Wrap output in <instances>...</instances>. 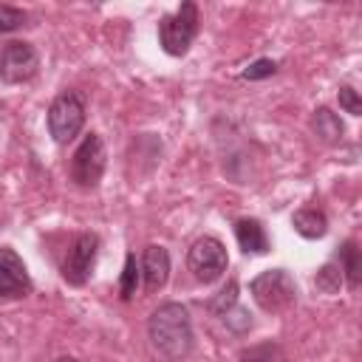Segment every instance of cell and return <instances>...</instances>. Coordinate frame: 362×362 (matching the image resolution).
Returning <instances> with one entry per match:
<instances>
[{"label": "cell", "mask_w": 362, "mask_h": 362, "mask_svg": "<svg viewBox=\"0 0 362 362\" xmlns=\"http://www.w3.org/2000/svg\"><path fill=\"white\" fill-rule=\"evenodd\" d=\"M139 269H141V277H144L147 291L164 288L167 280H170V252H167L164 246H156V243L147 246L144 255H141Z\"/></svg>", "instance_id": "30bf717a"}, {"label": "cell", "mask_w": 362, "mask_h": 362, "mask_svg": "<svg viewBox=\"0 0 362 362\" xmlns=\"http://www.w3.org/2000/svg\"><path fill=\"white\" fill-rule=\"evenodd\" d=\"M198 34V6L192 0L181 3L173 14L158 20V42L170 57H184Z\"/></svg>", "instance_id": "7a4b0ae2"}, {"label": "cell", "mask_w": 362, "mask_h": 362, "mask_svg": "<svg viewBox=\"0 0 362 362\" xmlns=\"http://www.w3.org/2000/svg\"><path fill=\"white\" fill-rule=\"evenodd\" d=\"M139 280H141V269H139V263H136V255L127 252V255H124L122 274H119V294H122V300H133V297H136Z\"/></svg>", "instance_id": "9a60e30c"}, {"label": "cell", "mask_w": 362, "mask_h": 362, "mask_svg": "<svg viewBox=\"0 0 362 362\" xmlns=\"http://www.w3.org/2000/svg\"><path fill=\"white\" fill-rule=\"evenodd\" d=\"M291 226L297 235L314 240V238H322L328 232V218L322 209H314V206H303L291 215Z\"/></svg>", "instance_id": "4fadbf2b"}, {"label": "cell", "mask_w": 362, "mask_h": 362, "mask_svg": "<svg viewBox=\"0 0 362 362\" xmlns=\"http://www.w3.org/2000/svg\"><path fill=\"white\" fill-rule=\"evenodd\" d=\"M96 255H99V235L96 232H79L62 260V277L71 286H85L88 277L93 274L96 266Z\"/></svg>", "instance_id": "52a82bcc"}, {"label": "cell", "mask_w": 362, "mask_h": 362, "mask_svg": "<svg viewBox=\"0 0 362 362\" xmlns=\"http://www.w3.org/2000/svg\"><path fill=\"white\" fill-rule=\"evenodd\" d=\"M240 362H286V354L280 351V345L263 342V345H255V348L243 351L240 354Z\"/></svg>", "instance_id": "e0dca14e"}, {"label": "cell", "mask_w": 362, "mask_h": 362, "mask_svg": "<svg viewBox=\"0 0 362 362\" xmlns=\"http://www.w3.org/2000/svg\"><path fill=\"white\" fill-rule=\"evenodd\" d=\"M235 238L246 255H266L269 252V238H266V229L257 218H238L235 221Z\"/></svg>", "instance_id": "8fae6325"}, {"label": "cell", "mask_w": 362, "mask_h": 362, "mask_svg": "<svg viewBox=\"0 0 362 362\" xmlns=\"http://www.w3.org/2000/svg\"><path fill=\"white\" fill-rule=\"evenodd\" d=\"M85 124V99L76 90H62L48 105V133L57 144H68Z\"/></svg>", "instance_id": "277c9868"}, {"label": "cell", "mask_w": 362, "mask_h": 362, "mask_svg": "<svg viewBox=\"0 0 362 362\" xmlns=\"http://www.w3.org/2000/svg\"><path fill=\"white\" fill-rule=\"evenodd\" d=\"M337 99H339V107L345 113H351V116H359L362 113V99H359V93L351 85H342L339 93H337Z\"/></svg>", "instance_id": "44dd1931"}, {"label": "cell", "mask_w": 362, "mask_h": 362, "mask_svg": "<svg viewBox=\"0 0 362 362\" xmlns=\"http://www.w3.org/2000/svg\"><path fill=\"white\" fill-rule=\"evenodd\" d=\"M105 164H107V153H105V141L99 133H88L79 147L74 150L71 156V181L76 187H85V189H93L99 181H102V173H105Z\"/></svg>", "instance_id": "5b68a950"}, {"label": "cell", "mask_w": 362, "mask_h": 362, "mask_svg": "<svg viewBox=\"0 0 362 362\" xmlns=\"http://www.w3.org/2000/svg\"><path fill=\"white\" fill-rule=\"evenodd\" d=\"M311 130H314V136L320 141L339 144L342 141V133H345V124H342V119L331 107H317L314 116H311Z\"/></svg>", "instance_id": "7c38bea8"}, {"label": "cell", "mask_w": 362, "mask_h": 362, "mask_svg": "<svg viewBox=\"0 0 362 362\" xmlns=\"http://www.w3.org/2000/svg\"><path fill=\"white\" fill-rule=\"evenodd\" d=\"M277 71V62L274 59H255L252 65H246L243 71H240V76L243 79H266V76H272Z\"/></svg>", "instance_id": "ffe728a7"}, {"label": "cell", "mask_w": 362, "mask_h": 362, "mask_svg": "<svg viewBox=\"0 0 362 362\" xmlns=\"http://www.w3.org/2000/svg\"><path fill=\"white\" fill-rule=\"evenodd\" d=\"M249 294L263 311L277 314V311H286L288 305H294L297 286H294V277L286 269H266L263 274H257L249 283Z\"/></svg>", "instance_id": "3957f363"}, {"label": "cell", "mask_w": 362, "mask_h": 362, "mask_svg": "<svg viewBox=\"0 0 362 362\" xmlns=\"http://www.w3.org/2000/svg\"><path fill=\"white\" fill-rule=\"evenodd\" d=\"M235 305H238V283L229 280V286L218 291V297L209 303V308H212L215 317H223V314H226L229 308H235Z\"/></svg>", "instance_id": "ac0fdd59"}, {"label": "cell", "mask_w": 362, "mask_h": 362, "mask_svg": "<svg viewBox=\"0 0 362 362\" xmlns=\"http://www.w3.org/2000/svg\"><path fill=\"white\" fill-rule=\"evenodd\" d=\"M337 266H339L342 280L348 283V288H359L362 269H359V249H356V240H345V243H342L339 257H337Z\"/></svg>", "instance_id": "5bb4252c"}, {"label": "cell", "mask_w": 362, "mask_h": 362, "mask_svg": "<svg viewBox=\"0 0 362 362\" xmlns=\"http://www.w3.org/2000/svg\"><path fill=\"white\" fill-rule=\"evenodd\" d=\"M37 71H40V54L31 42L14 40V42L3 45V51H0V82L20 85V82H28Z\"/></svg>", "instance_id": "ba28073f"}, {"label": "cell", "mask_w": 362, "mask_h": 362, "mask_svg": "<svg viewBox=\"0 0 362 362\" xmlns=\"http://www.w3.org/2000/svg\"><path fill=\"white\" fill-rule=\"evenodd\" d=\"M57 362H79V359H74V356H59Z\"/></svg>", "instance_id": "603a6c76"}, {"label": "cell", "mask_w": 362, "mask_h": 362, "mask_svg": "<svg viewBox=\"0 0 362 362\" xmlns=\"http://www.w3.org/2000/svg\"><path fill=\"white\" fill-rule=\"evenodd\" d=\"M232 331H246V328H252V317L240 308V305H235V308H229L223 317H221Z\"/></svg>", "instance_id": "7402d4cb"}, {"label": "cell", "mask_w": 362, "mask_h": 362, "mask_svg": "<svg viewBox=\"0 0 362 362\" xmlns=\"http://www.w3.org/2000/svg\"><path fill=\"white\" fill-rule=\"evenodd\" d=\"M226 266H229L226 249H223V243H221L218 238H212V235L198 238V240L189 246V252H187V269H189L192 277L201 280V283L218 280V277L226 272Z\"/></svg>", "instance_id": "8992f818"}, {"label": "cell", "mask_w": 362, "mask_h": 362, "mask_svg": "<svg viewBox=\"0 0 362 362\" xmlns=\"http://www.w3.org/2000/svg\"><path fill=\"white\" fill-rule=\"evenodd\" d=\"M314 283H317V288H320V291H325V294H337V291H339V286H342V272H339L337 260H331V263L320 266V272H317Z\"/></svg>", "instance_id": "2e32d148"}, {"label": "cell", "mask_w": 362, "mask_h": 362, "mask_svg": "<svg viewBox=\"0 0 362 362\" xmlns=\"http://www.w3.org/2000/svg\"><path fill=\"white\" fill-rule=\"evenodd\" d=\"M147 337L153 348L170 362H181L192 351V322L181 303H161L147 320Z\"/></svg>", "instance_id": "6da1fadb"}, {"label": "cell", "mask_w": 362, "mask_h": 362, "mask_svg": "<svg viewBox=\"0 0 362 362\" xmlns=\"http://www.w3.org/2000/svg\"><path fill=\"white\" fill-rule=\"evenodd\" d=\"M25 25V11L14 6H0V34H11Z\"/></svg>", "instance_id": "d6986e66"}, {"label": "cell", "mask_w": 362, "mask_h": 362, "mask_svg": "<svg viewBox=\"0 0 362 362\" xmlns=\"http://www.w3.org/2000/svg\"><path fill=\"white\" fill-rule=\"evenodd\" d=\"M28 291H31V277L23 257L11 246H3L0 249V300L25 297Z\"/></svg>", "instance_id": "9c48e42d"}]
</instances>
